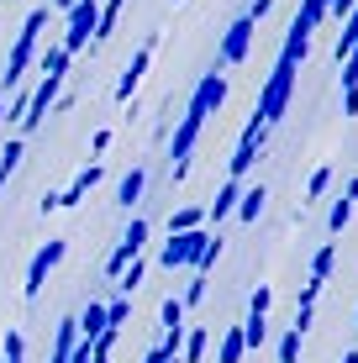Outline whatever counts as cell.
Masks as SVG:
<instances>
[{"instance_id":"cell-1","label":"cell","mask_w":358,"mask_h":363,"mask_svg":"<svg viewBox=\"0 0 358 363\" xmlns=\"http://www.w3.org/2000/svg\"><path fill=\"white\" fill-rule=\"evenodd\" d=\"M295 58H279L274 74L264 79V90H258V111H253V121H264V127H274L279 116H285V106H290V90H295Z\"/></svg>"},{"instance_id":"cell-27","label":"cell","mask_w":358,"mask_h":363,"mask_svg":"<svg viewBox=\"0 0 358 363\" xmlns=\"http://www.w3.org/2000/svg\"><path fill=\"white\" fill-rule=\"evenodd\" d=\"M190 227H206V211H195V206H179L174 216H169V232H190Z\"/></svg>"},{"instance_id":"cell-6","label":"cell","mask_w":358,"mask_h":363,"mask_svg":"<svg viewBox=\"0 0 358 363\" xmlns=\"http://www.w3.org/2000/svg\"><path fill=\"white\" fill-rule=\"evenodd\" d=\"M95 27H101V0H74V6H69L64 48H69V53H84V48L95 43Z\"/></svg>"},{"instance_id":"cell-7","label":"cell","mask_w":358,"mask_h":363,"mask_svg":"<svg viewBox=\"0 0 358 363\" xmlns=\"http://www.w3.org/2000/svg\"><path fill=\"white\" fill-rule=\"evenodd\" d=\"M101 179H106V164L95 158V164H84L79 174H74V184H69V190H58V195H47V200H43V216H53V211H69V206H79V200L90 195Z\"/></svg>"},{"instance_id":"cell-21","label":"cell","mask_w":358,"mask_h":363,"mask_svg":"<svg viewBox=\"0 0 358 363\" xmlns=\"http://www.w3.org/2000/svg\"><path fill=\"white\" fill-rule=\"evenodd\" d=\"M158 321H164V332H184V300L169 295L164 306H158Z\"/></svg>"},{"instance_id":"cell-37","label":"cell","mask_w":358,"mask_h":363,"mask_svg":"<svg viewBox=\"0 0 358 363\" xmlns=\"http://www.w3.org/2000/svg\"><path fill=\"white\" fill-rule=\"evenodd\" d=\"M342 200H358V174H348V184H342Z\"/></svg>"},{"instance_id":"cell-24","label":"cell","mask_w":358,"mask_h":363,"mask_svg":"<svg viewBox=\"0 0 358 363\" xmlns=\"http://www.w3.org/2000/svg\"><path fill=\"white\" fill-rule=\"evenodd\" d=\"M0 363H27V337H21V327H6V353H0Z\"/></svg>"},{"instance_id":"cell-36","label":"cell","mask_w":358,"mask_h":363,"mask_svg":"<svg viewBox=\"0 0 358 363\" xmlns=\"http://www.w3.org/2000/svg\"><path fill=\"white\" fill-rule=\"evenodd\" d=\"M342 111H348V116H358V84H353V90H342Z\"/></svg>"},{"instance_id":"cell-17","label":"cell","mask_w":358,"mask_h":363,"mask_svg":"<svg viewBox=\"0 0 358 363\" xmlns=\"http://www.w3.org/2000/svg\"><path fill=\"white\" fill-rule=\"evenodd\" d=\"M264 200H269V190H264V184H242V195H237V211H232V216H242V221H258V216H264Z\"/></svg>"},{"instance_id":"cell-40","label":"cell","mask_w":358,"mask_h":363,"mask_svg":"<svg viewBox=\"0 0 358 363\" xmlns=\"http://www.w3.org/2000/svg\"><path fill=\"white\" fill-rule=\"evenodd\" d=\"M53 6H58V11H69V6H74V0H53Z\"/></svg>"},{"instance_id":"cell-10","label":"cell","mask_w":358,"mask_h":363,"mask_svg":"<svg viewBox=\"0 0 358 363\" xmlns=\"http://www.w3.org/2000/svg\"><path fill=\"white\" fill-rule=\"evenodd\" d=\"M153 53H158V32H153V37H142V48L132 53V64L121 69V79H116V100H132V95H138V84H142L147 64H153Z\"/></svg>"},{"instance_id":"cell-4","label":"cell","mask_w":358,"mask_h":363,"mask_svg":"<svg viewBox=\"0 0 358 363\" xmlns=\"http://www.w3.org/2000/svg\"><path fill=\"white\" fill-rule=\"evenodd\" d=\"M201 127H206V116L184 106L179 127H174V137H169V164H174V179L190 174V153H195V143H201Z\"/></svg>"},{"instance_id":"cell-23","label":"cell","mask_w":358,"mask_h":363,"mask_svg":"<svg viewBox=\"0 0 358 363\" xmlns=\"http://www.w3.org/2000/svg\"><path fill=\"white\" fill-rule=\"evenodd\" d=\"M332 264H337V242H322V247H316V258H311V279H322V284H327Z\"/></svg>"},{"instance_id":"cell-32","label":"cell","mask_w":358,"mask_h":363,"mask_svg":"<svg viewBox=\"0 0 358 363\" xmlns=\"http://www.w3.org/2000/svg\"><path fill=\"white\" fill-rule=\"evenodd\" d=\"M127 316H132L127 295H121V300H111V306H106V321H111V327H127Z\"/></svg>"},{"instance_id":"cell-11","label":"cell","mask_w":358,"mask_h":363,"mask_svg":"<svg viewBox=\"0 0 358 363\" xmlns=\"http://www.w3.org/2000/svg\"><path fill=\"white\" fill-rule=\"evenodd\" d=\"M264 137H269V127L264 121H248L242 127V137H237V153H232V179H242L253 164H258V147H264Z\"/></svg>"},{"instance_id":"cell-16","label":"cell","mask_w":358,"mask_h":363,"mask_svg":"<svg viewBox=\"0 0 358 363\" xmlns=\"http://www.w3.org/2000/svg\"><path fill=\"white\" fill-rule=\"evenodd\" d=\"M322 21H327V0H301V11H295L290 27L306 32V37H316V27H322Z\"/></svg>"},{"instance_id":"cell-20","label":"cell","mask_w":358,"mask_h":363,"mask_svg":"<svg viewBox=\"0 0 358 363\" xmlns=\"http://www.w3.org/2000/svg\"><path fill=\"white\" fill-rule=\"evenodd\" d=\"M142 274H147V258L138 253V258H132V264H127V269H121V274H116V290H121V295H127V300H132V290H138V284H142Z\"/></svg>"},{"instance_id":"cell-39","label":"cell","mask_w":358,"mask_h":363,"mask_svg":"<svg viewBox=\"0 0 358 363\" xmlns=\"http://www.w3.org/2000/svg\"><path fill=\"white\" fill-rule=\"evenodd\" d=\"M342 363H358V347H353V353H342Z\"/></svg>"},{"instance_id":"cell-8","label":"cell","mask_w":358,"mask_h":363,"mask_svg":"<svg viewBox=\"0 0 358 363\" xmlns=\"http://www.w3.org/2000/svg\"><path fill=\"white\" fill-rule=\"evenodd\" d=\"M147 232H153V227H147V216H132V227L121 232V242L106 253V274H111V279H116V274H121V269H127L132 258H138L142 247H147Z\"/></svg>"},{"instance_id":"cell-2","label":"cell","mask_w":358,"mask_h":363,"mask_svg":"<svg viewBox=\"0 0 358 363\" xmlns=\"http://www.w3.org/2000/svg\"><path fill=\"white\" fill-rule=\"evenodd\" d=\"M47 27V6H37L27 11V21H21V32H16V48H11V58H6V90L21 79V74L32 69V58H37V37H43Z\"/></svg>"},{"instance_id":"cell-22","label":"cell","mask_w":358,"mask_h":363,"mask_svg":"<svg viewBox=\"0 0 358 363\" xmlns=\"http://www.w3.org/2000/svg\"><path fill=\"white\" fill-rule=\"evenodd\" d=\"M301 347H306V332L285 327V337H279V363H301Z\"/></svg>"},{"instance_id":"cell-38","label":"cell","mask_w":358,"mask_h":363,"mask_svg":"<svg viewBox=\"0 0 358 363\" xmlns=\"http://www.w3.org/2000/svg\"><path fill=\"white\" fill-rule=\"evenodd\" d=\"M142 363H179V358H164V353H158V347H153V353H147Z\"/></svg>"},{"instance_id":"cell-33","label":"cell","mask_w":358,"mask_h":363,"mask_svg":"<svg viewBox=\"0 0 358 363\" xmlns=\"http://www.w3.org/2000/svg\"><path fill=\"white\" fill-rule=\"evenodd\" d=\"M353 6H358V0H327V21H342Z\"/></svg>"},{"instance_id":"cell-15","label":"cell","mask_w":358,"mask_h":363,"mask_svg":"<svg viewBox=\"0 0 358 363\" xmlns=\"http://www.w3.org/2000/svg\"><path fill=\"white\" fill-rule=\"evenodd\" d=\"M142 190H147V169H142V164H132L127 174H121V190H116V200L132 211V206L142 200Z\"/></svg>"},{"instance_id":"cell-5","label":"cell","mask_w":358,"mask_h":363,"mask_svg":"<svg viewBox=\"0 0 358 363\" xmlns=\"http://www.w3.org/2000/svg\"><path fill=\"white\" fill-rule=\"evenodd\" d=\"M64 258H69V242H64V237H47V242L32 253V264H27V284H21V295L37 300V295H43V284H47V274L64 264Z\"/></svg>"},{"instance_id":"cell-9","label":"cell","mask_w":358,"mask_h":363,"mask_svg":"<svg viewBox=\"0 0 358 363\" xmlns=\"http://www.w3.org/2000/svg\"><path fill=\"white\" fill-rule=\"evenodd\" d=\"M253 32H258V21H253V16H237V21H232L227 37H221V48H216V69L242 64V58H248V48H253Z\"/></svg>"},{"instance_id":"cell-30","label":"cell","mask_w":358,"mask_h":363,"mask_svg":"<svg viewBox=\"0 0 358 363\" xmlns=\"http://www.w3.org/2000/svg\"><path fill=\"white\" fill-rule=\"evenodd\" d=\"M179 300H184V311H190V306H201V300H206V274H195V279L184 284V295H179Z\"/></svg>"},{"instance_id":"cell-41","label":"cell","mask_w":358,"mask_h":363,"mask_svg":"<svg viewBox=\"0 0 358 363\" xmlns=\"http://www.w3.org/2000/svg\"><path fill=\"white\" fill-rule=\"evenodd\" d=\"M0 127H6V106H0Z\"/></svg>"},{"instance_id":"cell-34","label":"cell","mask_w":358,"mask_h":363,"mask_svg":"<svg viewBox=\"0 0 358 363\" xmlns=\"http://www.w3.org/2000/svg\"><path fill=\"white\" fill-rule=\"evenodd\" d=\"M106 147H111V127H101V132H95V137H90V158H101V153H106Z\"/></svg>"},{"instance_id":"cell-14","label":"cell","mask_w":358,"mask_h":363,"mask_svg":"<svg viewBox=\"0 0 358 363\" xmlns=\"http://www.w3.org/2000/svg\"><path fill=\"white\" fill-rule=\"evenodd\" d=\"M74 327H79L84 342H95V337H101V332L111 327V321H106V306H101V300H90V306H84L79 316H74Z\"/></svg>"},{"instance_id":"cell-28","label":"cell","mask_w":358,"mask_h":363,"mask_svg":"<svg viewBox=\"0 0 358 363\" xmlns=\"http://www.w3.org/2000/svg\"><path fill=\"white\" fill-rule=\"evenodd\" d=\"M327 184H332V164L311 169V179H306V200H322V195H327ZM306 200H301V206H306Z\"/></svg>"},{"instance_id":"cell-13","label":"cell","mask_w":358,"mask_h":363,"mask_svg":"<svg viewBox=\"0 0 358 363\" xmlns=\"http://www.w3.org/2000/svg\"><path fill=\"white\" fill-rule=\"evenodd\" d=\"M237 195H242V179H227V184L211 195V206H206V221H211V227H216V221H227L232 211H237Z\"/></svg>"},{"instance_id":"cell-18","label":"cell","mask_w":358,"mask_h":363,"mask_svg":"<svg viewBox=\"0 0 358 363\" xmlns=\"http://www.w3.org/2000/svg\"><path fill=\"white\" fill-rule=\"evenodd\" d=\"M206 342H211V332H206V327H184L179 363H201V358H206Z\"/></svg>"},{"instance_id":"cell-35","label":"cell","mask_w":358,"mask_h":363,"mask_svg":"<svg viewBox=\"0 0 358 363\" xmlns=\"http://www.w3.org/2000/svg\"><path fill=\"white\" fill-rule=\"evenodd\" d=\"M269 11H274V0H253V6H248V11H242V16H253V21H264V16H269Z\"/></svg>"},{"instance_id":"cell-25","label":"cell","mask_w":358,"mask_h":363,"mask_svg":"<svg viewBox=\"0 0 358 363\" xmlns=\"http://www.w3.org/2000/svg\"><path fill=\"white\" fill-rule=\"evenodd\" d=\"M69 64H74V53H69L64 43H53V48L43 53V74H69Z\"/></svg>"},{"instance_id":"cell-26","label":"cell","mask_w":358,"mask_h":363,"mask_svg":"<svg viewBox=\"0 0 358 363\" xmlns=\"http://www.w3.org/2000/svg\"><path fill=\"white\" fill-rule=\"evenodd\" d=\"M242 342H248V347H264V342H269V316H253V311H248V321H242Z\"/></svg>"},{"instance_id":"cell-12","label":"cell","mask_w":358,"mask_h":363,"mask_svg":"<svg viewBox=\"0 0 358 363\" xmlns=\"http://www.w3.org/2000/svg\"><path fill=\"white\" fill-rule=\"evenodd\" d=\"M227 74H201V84H195V95H190V111H201V116H211V111H221V100H227Z\"/></svg>"},{"instance_id":"cell-19","label":"cell","mask_w":358,"mask_h":363,"mask_svg":"<svg viewBox=\"0 0 358 363\" xmlns=\"http://www.w3.org/2000/svg\"><path fill=\"white\" fill-rule=\"evenodd\" d=\"M248 342H242V327H227L221 332V347H216V363H242Z\"/></svg>"},{"instance_id":"cell-29","label":"cell","mask_w":358,"mask_h":363,"mask_svg":"<svg viewBox=\"0 0 358 363\" xmlns=\"http://www.w3.org/2000/svg\"><path fill=\"white\" fill-rule=\"evenodd\" d=\"M348 221H353V200H342V195H337V200H332V216H327V232L337 237L342 227H348Z\"/></svg>"},{"instance_id":"cell-31","label":"cell","mask_w":358,"mask_h":363,"mask_svg":"<svg viewBox=\"0 0 358 363\" xmlns=\"http://www.w3.org/2000/svg\"><path fill=\"white\" fill-rule=\"evenodd\" d=\"M269 306H274V290H269V284H258L253 300H248V311H253V316H269Z\"/></svg>"},{"instance_id":"cell-3","label":"cell","mask_w":358,"mask_h":363,"mask_svg":"<svg viewBox=\"0 0 358 363\" xmlns=\"http://www.w3.org/2000/svg\"><path fill=\"white\" fill-rule=\"evenodd\" d=\"M206 242H211V227L169 232V242H164V253H158V264H164V269H195V258L206 253Z\"/></svg>"}]
</instances>
